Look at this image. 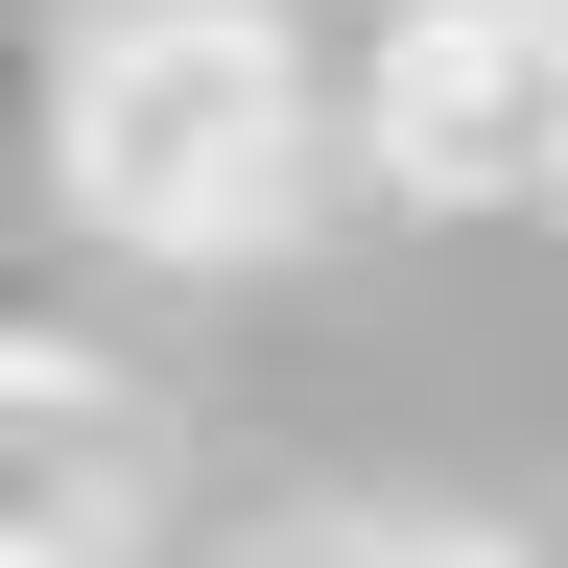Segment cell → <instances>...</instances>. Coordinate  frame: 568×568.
I'll return each mask as SVG.
<instances>
[{"label": "cell", "instance_id": "cell-1", "mask_svg": "<svg viewBox=\"0 0 568 568\" xmlns=\"http://www.w3.org/2000/svg\"><path fill=\"white\" fill-rule=\"evenodd\" d=\"M71 190H95L119 237H166V261L308 237V190H332L308 48H284L261 0H119V24L71 48Z\"/></svg>", "mask_w": 568, "mask_h": 568}, {"label": "cell", "instance_id": "cell-2", "mask_svg": "<svg viewBox=\"0 0 568 568\" xmlns=\"http://www.w3.org/2000/svg\"><path fill=\"white\" fill-rule=\"evenodd\" d=\"M355 166L403 213L568 190V0H403V24L355 48Z\"/></svg>", "mask_w": 568, "mask_h": 568}, {"label": "cell", "instance_id": "cell-3", "mask_svg": "<svg viewBox=\"0 0 568 568\" xmlns=\"http://www.w3.org/2000/svg\"><path fill=\"white\" fill-rule=\"evenodd\" d=\"M0 450H24V545H0V568H71V545L119 521L142 426H119V379H95L71 332H24V355H0Z\"/></svg>", "mask_w": 568, "mask_h": 568}, {"label": "cell", "instance_id": "cell-4", "mask_svg": "<svg viewBox=\"0 0 568 568\" xmlns=\"http://www.w3.org/2000/svg\"><path fill=\"white\" fill-rule=\"evenodd\" d=\"M332 568H521V545H450V521H379V545H332Z\"/></svg>", "mask_w": 568, "mask_h": 568}, {"label": "cell", "instance_id": "cell-5", "mask_svg": "<svg viewBox=\"0 0 568 568\" xmlns=\"http://www.w3.org/2000/svg\"><path fill=\"white\" fill-rule=\"evenodd\" d=\"M521 568H568V545H521Z\"/></svg>", "mask_w": 568, "mask_h": 568}]
</instances>
